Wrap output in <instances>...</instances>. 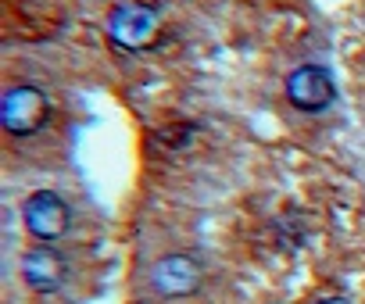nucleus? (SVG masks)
I'll use <instances>...</instances> for the list:
<instances>
[{
    "label": "nucleus",
    "mask_w": 365,
    "mask_h": 304,
    "mask_svg": "<svg viewBox=\"0 0 365 304\" xmlns=\"http://www.w3.org/2000/svg\"><path fill=\"white\" fill-rule=\"evenodd\" d=\"M51 122V100L36 86H11L0 100V125L11 136H33Z\"/></svg>",
    "instance_id": "f257e3e1"
},
{
    "label": "nucleus",
    "mask_w": 365,
    "mask_h": 304,
    "mask_svg": "<svg viewBox=\"0 0 365 304\" xmlns=\"http://www.w3.org/2000/svg\"><path fill=\"white\" fill-rule=\"evenodd\" d=\"M158 11L147 8V4H133V0H125V4H118L111 15H108V36L115 47L122 51H143L154 43L158 36Z\"/></svg>",
    "instance_id": "f03ea898"
},
{
    "label": "nucleus",
    "mask_w": 365,
    "mask_h": 304,
    "mask_svg": "<svg viewBox=\"0 0 365 304\" xmlns=\"http://www.w3.org/2000/svg\"><path fill=\"white\" fill-rule=\"evenodd\" d=\"M287 97L297 111H326L336 97V86L322 65H301L287 75Z\"/></svg>",
    "instance_id": "7ed1b4c3"
},
{
    "label": "nucleus",
    "mask_w": 365,
    "mask_h": 304,
    "mask_svg": "<svg viewBox=\"0 0 365 304\" xmlns=\"http://www.w3.org/2000/svg\"><path fill=\"white\" fill-rule=\"evenodd\" d=\"M22 215H26V229H29L36 240H58V236H65L68 226H72L68 204H65L58 194H51V190L33 194V197L26 201Z\"/></svg>",
    "instance_id": "20e7f679"
},
{
    "label": "nucleus",
    "mask_w": 365,
    "mask_h": 304,
    "mask_svg": "<svg viewBox=\"0 0 365 304\" xmlns=\"http://www.w3.org/2000/svg\"><path fill=\"white\" fill-rule=\"evenodd\" d=\"M150 283L165 297H187V293H194L201 286V265L194 258H187V254H168V258H161L154 265Z\"/></svg>",
    "instance_id": "39448f33"
},
{
    "label": "nucleus",
    "mask_w": 365,
    "mask_h": 304,
    "mask_svg": "<svg viewBox=\"0 0 365 304\" xmlns=\"http://www.w3.org/2000/svg\"><path fill=\"white\" fill-rule=\"evenodd\" d=\"M22 276L33 290L40 293H54L61 283H65V261L58 258V251L51 247H36L22 258Z\"/></svg>",
    "instance_id": "423d86ee"
},
{
    "label": "nucleus",
    "mask_w": 365,
    "mask_h": 304,
    "mask_svg": "<svg viewBox=\"0 0 365 304\" xmlns=\"http://www.w3.org/2000/svg\"><path fill=\"white\" fill-rule=\"evenodd\" d=\"M319 304H347V300H340V297H329V300H319Z\"/></svg>",
    "instance_id": "0eeeda50"
}]
</instances>
